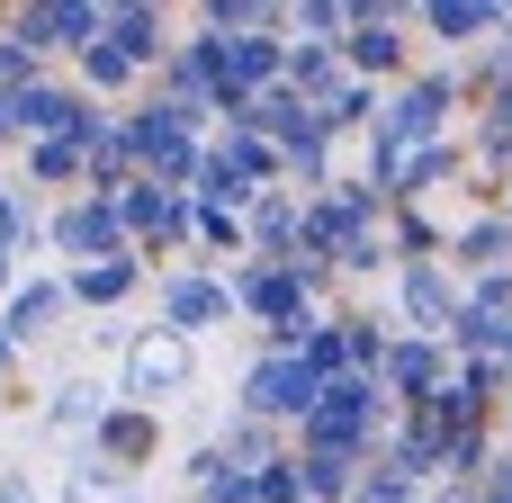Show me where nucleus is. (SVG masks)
I'll return each instance as SVG.
<instances>
[{
  "label": "nucleus",
  "instance_id": "c9c22d12",
  "mask_svg": "<svg viewBox=\"0 0 512 503\" xmlns=\"http://www.w3.org/2000/svg\"><path fill=\"white\" fill-rule=\"evenodd\" d=\"M504 36H512V9H504Z\"/></svg>",
  "mask_w": 512,
  "mask_h": 503
},
{
  "label": "nucleus",
  "instance_id": "5701e85b",
  "mask_svg": "<svg viewBox=\"0 0 512 503\" xmlns=\"http://www.w3.org/2000/svg\"><path fill=\"white\" fill-rule=\"evenodd\" d=\"M351 503H423V486H414L396 459H369V468H360V486H351Z\"/></svg>",
  "mask_w": 512,
  "mask_h": 503
},
{
  "label": "nucleus",
  "instance_id": "bb28decb",
  "mask_svg": "<svg viewBox=\"0 0 512 503\" xmlns=\"http://www.w3.org/2000/svg\"><path fill=\"white\" fill-rule=\"evenodd\" d=\"M252 503H306V486H297V459H288V450H279V459L252 477Z\"/></svg>",
  "mask_w": 512,
  "mask_h": 503
},
{
  "label": "nucleus",
  "instance_id": "473e14b6",
  "mask_svg": "<svg viewBox=\"0 0 512 503\" xmlns=\"http://www.w3.org/2000/svg\"><path fill=\"white\" fill-rule=\"evenodd\" d=\"M495 216H504V225H512V180H504V189H495Z\"/></svg>",
  "mask_w": 512,
  "mask_h": 503
},
{
  "label": "nucleus",
  "instance_id": "aec40b11",
  "mask_svg": "<svg viewBox=\"0 0 512 503\" xmlns=\"http://www.w3.org/2000/svg\"><path fill=\"white\" fill-rule=\"evenodd\" d=\"M288 459H297L306 503H351V486H360V468H351V459H306V450H288Z\"/></svg>",
  "mask_w": 512,
  "mask_h": 503
},
{
  "label": "nucleus",
  "instance_id": "a878e982",
  "mask_svg": "<svg viewBox=\"0 0 512 503\" xmlns=\"http://www.w3.org/2000/svg\"><path fill=\"white\" fill-rule=\"evenodd\" d=\"M459 306H477V315L512 324V270H495V279H468V288H459Z\"/></svg>",
  "mask_w": 512,
  "mask_h": 503
},
{
  "label": "nucleus",
  "instance_id": "393cba45",
  "mask_svg": "<svg viewBox=\"0 0 512 503\" xmlns=\"http://www.w3.org/2000/svg\"><path fill=\"white\" fill-rule=\"evenodd\" d=\"M189 234L207 252H243V216H225V207H189Z\"/></svg>",
  "mask_w": 512,
  "mask_h": 503
},
{
  "label": "nucleus",
  "instance_id": "f8f14e48",
  "mask_svg": "<svg viewBox=\"0 0 512 503\" xmlns=\"http://www.w3.org/2000/svg\"><path fill=\"white\" fill-rule=\"evenodd\" d=\"M99 45L126 54L135 72H153V63H171V18L162 9H99Z\"/></svg>",
  "mask_w": 512,
  "mask_h": 503
},
{
  "label": "nucleus",
  "instance_id": "7ed1b4c3",
  "mask_svg": "<svg viewBox=\"0 0 512 503\" xmlns=\"http://www.w3.org/2000/svg\"><path fill=\"white\" fill-rule=\"evenodd\" d=\"M315 396H324V387H315L288 351H261V360L243 369V423H270V432H279V423H306Z\"/></svg>",
  "mask_w": 512,
  "mask_h": 503
},
{
  "label": "nucleus",
  "instance_id": "c85d7f7f",
  "mask_svg": "<svg viewBox=\"0 0 512 503\" xmlns=\"http://www.w3.org/2000/svg\"><path fill=\"white\" fill-rule=\"evenodd\" d=\"M477 126H495V135H512V81H504V90H486V99H477Z\"/></svg>",
  "mask_w": 512,
  "mask_h": 503
},
{
  "label": "nucleus",
  "instance_id": "72a5a7b5",
  "mask_svg": "<svg viewBox=\"0 0 512 503\" xmlns=\"http://www.w3.org/2000/svg\"><path fill=\"white\" fill-rule=\"evenodd\" d=\"M0 144H9V99H0Z\"/></svg>",
  "mask_w": 512,
  "mask_h": 503
},
{
  "label": "nucleus",
  "instance_id": "20e7f679",
  "mask_svg": "<svg viewBox=\"0 0 512 503\" xmlns=\"http://www.w3.org/2000/svg\"><path fill=\"white\" fill-rule=\"evenodd\" d=\"M9 45L18 54H81V45H99V9L90 0H36L9 18Z\"/></svg>",
  "mask_w": 512,
  "mask_h": 503
},
{
  "label": "nucleus",
  "instance_id": "cd10ccee",
  "mask_svg": "<svg viewBox=\"0 0 512 503\" xmlns=\"http://www.w3.org/2000/svg\"><path fill=\"white\" fill-rule=\"evenodd\" d=\"M81 81H90V90H126V81H135V63H126V54H108V45H81Z\"/></svg>",
  "mask_w": 512,
  "mask_h": 503
},
{
  "label": "nucleus",
  "instance_id": "6e6552de",
  "mask_svg": "<svg viewBox=\"0 0 512 503\" xmlns=\"http://www.w3.org/2000/svg\"><path fill=\"white\" fill-rule=\"evenodd\" d=\"M117 225H126V243L171 252V243H189V198L180 189H153V180H126L117 189Z\"/></svg>",
  "mask_w": 512,
  "mask_h": 503
},
{
  "label": "nucleus",
  "instance_id": "a211bd4d",
  "mask_svg": "<svg viewBox=\"0 0 512 503\" xmlns=\"http://www.w3.org/2000/svg\"><path fill=\"white\" fill-rule=\"evenodd\" d=\"M315 126H324V135H369V126H378V90H369V81H342V90L315 108Z\"/></svg>",
  "mask_w": 512,
  "mask_h": 503
},
{
  "label": "nucleus",
  "instance_id": "2eb2a0df",
  "mask_svg": "<svg viewBox=\"0 0 512 503\" xmlns=\"http://www.w3.org/2000/svg\"><path fill=\"white\" fill-rule=\"evenodd\" d=\"M135 279H144V261H135V252L90 261V270H72V279H63V306H117V297H135Z\"/></svg>",
  "mask_w": 512,
  "mask_h": 503
},
{
  "label": "nucleus",
  "instance_id": "ddd939ff",
  "mask_svg": "<svg viewBox=\"0 0 512 503\" xmlns=\"http://www.w3.org/2000/svg\"><path fill=\"white\" fill-rule=\"evenodd\" d=\"M72 126H81V90H63V81H27V90H9V135L45 144V135H72Z\"/></svg>",
  "mask_w": 512,
  "mask_h": 503
},
{
  "label": "nucleus",
  "instance_id": "f03ea898",
  "mask_svg": "<svg viewBox=\"0 0 512 503\" xmlns=\"http://www.w3.org/2000/svg\"><path fill=\"white\" fill-rule=\"evenodd\" d=\"M459 108H468V81H459V63H441V72H405V81H396V99H378L369 153H414V144H441Z\"/></svg>",
  "mask_w": 512,
  "mask_h": 503
},
{
  "label": "nucleus",
  "instance_id": "7c9ffc66",
  "mask_svg": "<svg viewBox=\"0 0 512 503\" xmlns=\"http://www.w3.org/2000/svg\"><path fill=\"white\" fill-rule=\"evenodd\" d=\"M486 360H495V369H504V378H512V324H504V333H495V351H486Z\"/></svg>",
  "mask_w": 512,
  "mask_h": 503
},
{
  "label": "nucleus",
  "instance_id": "423d86ee",
  "mask_svg": "<svg viewBox=\"0 0 512 503\" xmlns=\"http://www.w3.org/2000/svg\"><path fill=\"white\" fill-rule=\"evenodd\" d=\"M432 387H450V351L423 342V333H387V351H378V396H387V405H423Z\"/></svg>",
  "mask_w": 512,
  "mask_h": 503
},
{
  "label": "nucleus",
  "instance_id": "f3484780",
  "mask_svg": "<svg viewBox=\"0 0 512 503\" xmlns=\"http://www.w3.org/2000/svg\"><path fill=\"white\" fill-rule=\"evenodd\" d=\"M54 315H63V279H27V288L9 297V315H0V333H9V342H36Z\"/></svg>",
  "mask_w": 512,
  "mask_h": 503
},
{
  "label": "nucleus",
  "instance_id": "b1692460",
  "mask_svg": "<svg viewBox=\"0 0 512 503\" xmlns=\"http://www.w3.org/2000/svg\"><path fill=\"white\" fill-rule=\"evenodd\" d=\"M342 27H351L342 0H306V9H297V36H306V45H342Z\"/></svg>",
  "mask_w": 512,
  "mask_h": 503
},
{
  "label": "nucleus",
  "instance_id": "4468645a",
  "mask_svg": "<svg viewBox=\"0 0 512 503\" xmlns=\"http://www.w3.org/2000/svg\"><path fill=\"white\" fill-rule=\"evenodd\" d=\"M414 27H423L432 45H450V54H468V45H486V36H504V9H495V0H432V9H414Z\"/></svg>",
  "mask_w": 512,
  "mask_h": 503
},
{
  "label": "nucleus",
  "instance_id": "39448f33",
  "mask_svg": "<svg viewBox=\"0 0 512 503\" xmlns=\"http://www.w3.org/2000/svg\"><path fill=\"white\" fill-rule=\"evenodd\" d=\"M180 387H189V342H180V333H135V342H126V405L153 414V405H171Z\"/></svg>",
  "mask_w": 512,
  "mask_h": 503
},
{
  "label": "nucleus",
  "instance_id": "1a4fd4ad",
  "mask_svg": "<svg viewBox=\"0 0 512 503\" xmlns=\"http://www.w3.org/2000/svg\"><path fill=\"white\" fill-rule=\"evenodd\" d=\"M54 252H63L72 270H90V261H117V252H126L117 198H72V207L54 216Z\"/></svg>",
  "mask_w": 512,
  "mask_h": 503
},
{
  "label": "nucleus",
  "instance_id": "dca6fc26",
  "mask_svg": "<svg viewBox=\"0 0 512 503\" xmlns=\"http://www.w3.org/2000/svg\"><path fill=\"white\" fill-rule=\"evenodd\" d=\"M63 503H135V477H126V468H108L99 450H81V459H72V477H63Z\"/></svg>",
  "mask_w": 512,
  "mask_h": 503
},
{
  "label": "nucleus",
  "instance_id": "9b49d317",
  "mask_svg": "<svg viewBox=\"0 0 512 503\" xmlns=\"http://www.w3.org/2000/svg\"><path fill=\"white\" fill-rule=\"evenodd\" d=\"M234 315V297H225V279H207V270H171L162 279V333H216Z\"/></svg>",
  "mask_w": 512,
  "mask_h": 503
},
{
  "label": "nucleus",
  "instance_id": "2f4dec72",
  "mask_svg": "<svg viewBox=\"0 0 512 503\" xmlns=\"http://www.w3.org/2000/svg\"><path fill=\"white\" fill-rule=\"evenodd\" d=\"M495 450H512V405H504V414H495Z\"/></svg>",
  "mask_w": 512,
  "mask_h": 503
},
{
  "label": "nucleus",
  "instance_id": "f257e3e1",
  "mask_svg": "<svg viewBox=\"0 0 512 503\" xmlns=\"http://www.w3.org/2000/svg\"><path fill=\"white\" fill-rule=\"evenodd\" d=\"M387 423H396V405L378 396V378H333V387L315 396V414L297 423V450H306V459H351V468H369L378 441H387Z\"/></svg>",
  "mask_w": 512,
  "mask_h": 503
},
{
  "label": "nucleus",
  "instance_id": "412c9836",
  "mask_svg": "<svg viewBox=\"0 0 512 503\" xmlns=\"http://www.w3.org/2000/svg\"><path fill=\"white\" fill-rule=\"evenodd\" d=\"M81 162H90V144H72V135H45V144H27V180H45V189L81 180Z\"/></svg>",
  "mask_w": 512,
  "mask_h": 503
},
{
  "label": "nucleus",
  "instance_id": "f704fd0d",
  "mask_svg": "<svg viewBox=\"0 0 512 503\" xmlns=\"http://www.w3.org/2000/svg\"><path fill=\"white\" fill-rule=\"evenodd\" d=\"M9 351H18V342H9V333H0V369H9Z\"/></svg>",
  "mask_w": 512,
  "mask_h": 503
},
{
  "label": "nucleus",
  "instance_id": "9d476101",
  "mask_svg": "<svg viewBox=\"0 0 512 503\" xmlns=\"http://www.w3.org/2000/svg\"><path fill=\"white\" fill-rule=\"evenodd\" d=\"M441 270L468 288V279H495V270H512V225L495 216V207H477L468 225H450V243H441Z\"/></svg>",
  "mask_w": 512,
  "mask_h": 503
},
{
  "label": "nucleus",
  "instance_id": "6ab92c4d",
  "mask_svg": "<svg viewBox=\"0 0 512 503\" xmlns=\"http://www.w3.org/2000/svg\"><path fill=\"white\" fill-rule=\"evenodd\" d=\"M216 459H225V468H243V477H261V468L279 459V432H270V423H243V414H234V423H225V441H216Z\"/></svg>",
  "mask_w": 512,
  "mask_h": 503
},
{
  "label": "nucleus",
  "instance_id": "4be33fe9",
  "mask_svg": "<svg viewBox=\"0 0 512 503\" xmlns=\"http://www.w3.org/2000/svg\"><path fill=\"white\" fill-rule=\"evenodd\" d=\"M99 423H108V396H99L90 378H72V387H54V432H81V441H90Z\"/></svg>",
  "mask_w": 512,
  "mask_h": 503
},
{
  "label": "nucleus",
  "instance_id": "c756f323",
  "mask_svg": "<svg viewBox=\"0 0 512 503\" xmlns=\"http://www.w3.org/2000/svg\"><path fill=\"white\" fill-rule=\"evenodd\" d=\"M423 503H477V486H450L441 477V486H423Z\"/></svg>",
  "mask_w": 512,
  "mask_h": 503
},
{
  "label": "nucleus",
  "instance_id": "0eeeda50",
  "mask_svg": "<svg viewBox=\"0 0 512 503\" xmlns=\"http://www.w3.org/2000/svg\"><path fill=\"white\" fill-rule=\"evenodd\" d=\"M396 315H405V333L441 342L450 315H459V279H450L441 261H396Z\"/></svg>",
  "mask_w": 512,
  "mask_h": 503
}]
</instances>
